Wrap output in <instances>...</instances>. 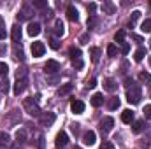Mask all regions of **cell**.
<instances>
[{
  "label": "cell",
  "mask_w": 151,
  "mask_h": 149,
  "mask_svg": "<svg viewBox=\"0 0 151 149\" xmlns=\"http://www.w3.org/2000/svg\"><path fill=\"white\" fill-rule=\"evenodd\" d=\"M23 109L28 112L32 117H40V114H42V112H40V107L37 105V102L34 100V97L23 100Z\"/></svg>",
  "instance_id": "cell-1"
},
{
  "label": "cell",
  "mask_w": 151,
  "mask_h": 149,
  "mask_svg": "<svg viewBox=\"0 0 151 149\" xmlns=\"http://www.w3.org/2000/svg\"><path fill=\"white\" fill-rule=\"evenodd\" d=\"M127 102H128V104H132V105H135V104H139V102H141V86L134 84L132 88H128V90H127Z\"/></svg>",
  "instance_id": "cell-2"
},
{
  "label": "cell",
  "mask_w": 151,
  "mask_h": 149,
  "mask_svg": "<svg viewBox=\"0 0 151 149\" xmlns=\"http://www.w3.org/2000/svg\"><path fill=\"white\" fill-rule=\"evenodd\" d=\"M32 14H34V5H30V4H23V7H21V11L18 12L16 18H18L19 21H25V19H30Z\"/></svg>",
  "instance_id": "cell-3"
},
{
  "label": "cell",
  "mask_w": 151,
  "mask_h": 149,
  "mask_svg": "<svg viewBox=\"0 0 151 149\" xmlns=\"http://www.w3.org/2000/svg\"><path fill=\"white\" fill-rule=\"evenodd\" d=\"M19 121H21V112L18 111V109L11 111L7 114V117H5V125H7V126H14V125H18Z\"/></svg>",
  "instance_id": "cell-4"
},
{
  "label": "cell",
  "mask_w": 151,
  "mask_h": 149,
  "mask_svg": "<svg viewBox=\"0 0 151 149\" xmlns=\"http://www.w3.org/2000/svg\"><path fill=\"white\" fill-rule=\"evenodd\" d=\"M39 121H40L42 126H51L56 121V116H55V112H42L40 117H39Z\"/></svg>",
  "instance_id": "cell-5"
},
{
  "label": "cell",
  "mask_w": 151,
  "mask_h": 149,
  "mask_svg": "<svg viewBox=\"0 0 151 149\" xmlns=\"http://www.w3.org/2000/svg\"><path fill=\"white\" fill-rule=\"evenodd\" d=\"M27 86H28V81H27V79H18V81L14 82V86H12V93H14L16 97H19V95L27 90Z\"/></svg>",
  "instance_id": "cell-6"
},
{
  "label": "cell",
  "mask_w": 151,
  "mask_h": 149,
  "mask_svg": "<svg viewBox=\"0 0 151 149\" xmlns=\"http://www.w3.org/2000/svg\"><path fill=\"white\" fill-rule=\"evenodd\" d=\"M44 51H46V46H44V42H40V40H35L34 44H32V54L39 58V56H42L44 54Z\"/></svg>",
  "instance_id": "cell-7"
},
{
  "label": "cell",
  "mask_w": 151,
  "mask_h": 149,
  "mask_svg": "<svg viewBox=\"0 0 151 149\" xmlns=\"http://www.w3.org/2000/svg\"><path fill=\"white\" fill-rule=\"evenodd\" d=\"M44 70H46V74H56L60 70V63L56 60H47V63L44 65Z\"/></svg>",
  "instance_id": "cell-8"
},
{
  "label": "cell",
  "mask_w": 151,
  "mask_h": 149,
  "mask_svg": "<svg viewBox=\"0 0 151 149\" xmlns=\"http://www.w3.org/2000/svg\"><path fill=\"white\" fill-rule=\"evenodd\" d=\"M113 126H114V119L113 117H104L102 121H100V130L104 132V133H109L111 130H113Z\"/></svg>",
  "instance_id": "cell-9"
},
{
  "label": "cell",
  "mask_w": 151,
  "mask_h": 149,
  "mask_svg": "<svg viewBox=\"0 0 151 149\" xmlns=\"http://www.w3.org/2000/svg\"><path fill=\"white\" fill-rule=\"evenodd\" d=\"M55 144H56V148H65V146L69 144V135H67L65 132H58Z\"/></svg>",
  "instance_id": "cell-10"
},
{
  "label": "cell",
  "mask_w": 151,
  "mask_h": 149,
  "mask_svg": "<svg viewBox=\"0 0 151 149\" xmlns=\"http://www.w3.org/2000/svg\"><path fill=\"white\" fill-rule=\"evenodd\" d=\"M11 39H12L14 44L21 42V27L19 25H12L11 27Z\"/></svg>",
  "instance_id": "cell-11"
},
{
  "label": "cell",
  "mask_w": 151,
  "mask_h": 149,
  "mask_svg": "<svg viewBox=\"0 0 151 149\" xmlns=\"http://www.w3.org/2000/svg\"><path fill=\"white\" fill-rule=\"evenodd\" d=\"M95 142H97V135H95V132L90 130V132H86V133L83 135V144H84V146H93Z\"/></svg>",
  "instance_id": "cell-12"
},
{
  "label": "cell",
  "mask_w": 151,
  "mask_h": 149,
  "mask_svg": "<svg viewBox=\"0 0 151 149\" xmlns=\"http://www.w3.org/2000/svg\"><path fill=\"white\" fill-rule=\"evenodd\" d=\"M40 30H42V27H40L39 23H30L28 28H27V32H28L30 37H37L39 34H40Z\"/></svg>",
  "instance_id": "cell-13"
},
{
  "label": "cell",
  "mask_w": 151,
  "mask_h": 149,
  "mask_svg": "<svg viewBox=\"0 0 151 149\" xmlns=\"http://www.w3.org/2000/svg\"><path fill=\"white\" fill-rule=\"evenodd\" d=\"M104 90L109 91V93H114V91L118 90V82H116L114 79H111V77L106 79V81H104Z\"/></svg>",
  "instance_id": "cell-14"
},
{
  "label": "cell",
  "mask_w": 151,
  "mask_h": 149,
  "mask_svg": "<svg viewBox=\"0 0 151 149\" xmlns=\"http://www.w3.org/2000/svg\"><path fill=\"white\" fill-rule=\"evenodd\" d=\"M11 148V137L5 132H0V149H9Z\"/></svg>",
  "instance_id": "cell-15"
},
{
  "label": "cell",
  "mask_w": 151,
  "mask_h": 149,
  "mask_svg": "<svg viewBox=\"0 0 151 149\" xmlns=\"http://www.w3.org/2000/svg\"><path fill=\"white\" fill-rule=\"evenodd\" d=\"M12 54H14V60H18V62H23V60H25V53H23V47H21L19 44H14Z\"/></svg>",
  "instance_id": "cell-16"
},
{
  "label": "cell",
  "mask_w": 151,
  "mask_h": 149,
  "mask_svg": "<svg viewBox=\"0 0 151 149\" xmlns=\"http://www.w3.org/2000/svg\"><path fill=\"white\" fill-rule=\"evenodd\" d=\"M70 109H72L74 114H83V112H84V104H83L81 100H72Z\"/></svg>",
  "instance_id": "cell-17"
},
{
  "label": "cell",
  "mask_w": 151,
  "mask_h": 149,
  "mask_svg": "<svg viewBox=\"0 0 151 149\" xmlns=\"http://www.w3.org/2000/svg\"><path fill=\"white\" fill-rule=\"evenodd\" d=\"M63 34H65V25H63L62 19H56L55 21V35L56 37H62Z\"/></svg>",
  "instance_id": "cell-18"
},
{
  "label": "cell",
  "mask_w": 151,
  "mask_h": 149,
  "mask_svg": "<svg viewBox=\"0 0 151 149\" xmlns=\"http://www.w3.org/2000/svg\"><path fill=\"white\" fill-rule=\"evenodd\" d=\"M67 18L70 21H77L79 19V12H77V9H76L74 5H69L67 7Z\"/></svg>",
  "instance_id": "cell-19"
},
{
  "label": "cell",
  "mask_w": 151,
  "mask_h": 149,
  "mask_svg": "<svg viewBox=\"0 0 151 149\" xmlns=\"http://www.w3.org/2000/svg\"><path fill=\"white\" fill-rule=\"evenodd\" d=\"M121 121L127 123V125H130L134 121V112L130 111V109H125V111L121 112Z\"/></svg>",
  "instance_id": "cell-20"
},
{
  "label": "cell",
  "mask_w": 151,
  "mask_h": 149,
  "mask_svg": "<svg viewBox=\"0 0 151 149\" xmlns=\"http://www.w3.org/2000/svg\"><path fill=\"white\" fill-rule=\"evenodd\" d=\"M104 104V97H102V93H95L93 97H91V105L93 107H100Z\"/></svg>",
  "instance_id": "cell-21"
},
{
  "label": "cell",
  "mask_w": 151,
  "mask_h": 149,
  "mask_svg": "<svg viewBox=\"0 0 151 149\" xmlns=\"http://www.w3.org/2000/svg\"><path fill=\"white\" fill-rule=\"evenodd\" d=\"M142 130H144V121L139 119V121H134V123H132V132H134V133H141Z\"/></svg>",
  "instance_id": "cell-22"
},
{
  "label": "cell",
  "mask_w": 151,
  "mask_h": 149,
  "mask_svg": "<svg viewBox=\"0 0 151 149\" xmlns=\"http://www.w3.org/2000/svg\"><path fill=\"white\" fill-rule=\"evenodd\" d=\"M102 11H104V14H114L116 7H114V4H111V2H104L102 4Z\"/></svg>",
  "instance_id": "cell-23"
},
{
  "label": "cell",
  "mask_w": 151,
  "mask_h": 149,
  "mask_svg": "<svg viewBox=\"0 0 151 149\" xmlns=\"http://www.w3.org/2000/svg\"><path fill=\"white\" fill-rule=\"evenodd\" d=\"M144 56H146V49H144V47H139V49L134 53V60H135V62H142Z\"/></svg>",
  "instance_id": "cell-24"
},
{
  "label": "cell",
  "mask_w": 151,
  "mask_h": 149,
  "mask_svg": "<svg viewBox=\"0 0 151 149\" xmlns=\"http://www.w3.org/2000/svg\"><path fill=\"white\" fill-rule=\"evenodd\" d=\"M72 88H74V86H72L70 82H67V84H63V86L58 90V95H60V97H63V95H69V93L72 91Z\"/></svg>",
  "instance_id": "cell-25"
},
{
  "label": "cell",
  "mask_w": 151,
  "mask_h": 149,
  "mask_svg": "<svg viewBox=\"0 0 151 149\" xmlns=\"http://www.w3.org/2000/svg\"><path fill=\"white\" fill-rule=\"evenodd\" d=\"M25 140H27V130L21 128V130L16 132V142H18V144H23Z\"/></svg>",
  "instance_id": "cell-26"
},
{
  "label": "cell",
  "mask_w": 151,
  "mask_h": 149,
  "mask_svg": "<svg viewBox=\"0 0 151 149\" xmlns=\"http://www.w3.org/2000/svg\"><path fill=\"white\" fill-rule=\"evenodd\" d=\"M69 54H70L72 62H76V60H81V49H79V47H70V49H69Z\"/></svg>",
  "instance_id": "cell-27"
},
{
  "label": "cell",
  "mask_w": 151,
  "mask_h": 149,
  "mask_svg": "<svg viewBox=\"0 0 151 149\" xmlns=\"http://www.w3.org/2000/svg\"><path fill=\"white\" fill-rule=\"evenodd\" d=\"M107 107H109L111 111H116V109L119 107V98H118V97H113V98H109V104H107Z\"/></svg>",
  "instance_id": "cell-28"
},
{
  "label": "cell",
  "mask_w": 151,
  "mask_h": 149,
  "mask_svg": "<svg viewBox=\"0 0 151 149\" xmlns=\"http://www.w3.org/2000/svg\"><path fill=\"white\" fill-rule=\"evenodd\" d=\"M139 18H141V11H134V12H132V18H130V23H128V27L132 28V27L135 25V21H137Z\"/></svg>",
  "instance_id": "cell-29"
},
{
  "label": "cell",
  "mask_w": 151,
  "mask_h": 149,
  "mask_svg": "<svg viewBox=\"0 0 151 149\" xmlns=\"http://www.w3.org/2000/svg\"><path fill=\"white\" fill-rule=\"evenodd\" d=\"M99 58H100V49H99V47H91V62L97 63Z\"/></svg>",
  "instance_id": "cell-30"
},
{
  "label": "cell",
  "mask_w": 151,
  "mask_h": 149,
  "mask_svg": "<svg viewBox=\"0 0 151 149\" xmlns=\"http://www.w3.org/2000/svg\"><path fill=\"white\" fill-rule=\"evenodd\" d=\"M141 30H142L144 34H150V32H151V19L142 21V25H141Z\"/></svg>",
  "instance_id": "cell-31"
},
{
  "label": "cell",
  "mask_w": 151,
  "mask_h": 149,
  "mask_svg": "<svg viewBox=\"0 0 151 149\" xmlns=\"http://www.w3.org/2000/svg\"><path fill=\"white\" fill-rule=\"evenodd\" d=\"M139 81L141 82H151V74L150 72H141L139 74Z\"/></svg>",
  "instance_id": "cell-32"
},
{
  "label": "cell",
  "mask_w": 151,
  "mask_h": 149,
  "mask_svg": "<svg viewBox=\"0 0 151 149\" xmlns=\"http://www.w3.org/2000/svg\"><path fill=\"white\" fill-rule=\"evenodd\" d=\"M114 40H116L118 44H123V42H125V32H123V30L116 32V35H114Z\"/></svg>",
  "instance_id": "cell-33"
},
{
  "label": "cell",
  "mask_w": 151,
  "mask_h": 149,
  "mask_svg": "<svg viewBox=\"0 0 151 149\" xmlns=\"http://www.w3.org/2000/svg\"><path fill=\"white\" fill-rule=\"evenodd\" d=\"M107 54H109L111 58H114V56L118 54V47H116L114 44H109V46H107Z\"/></svg>",
  "instance_id": "cell-34"
},
{
  "label": "cell",
  "mask_w": 151,
  "mask_h": 149,
  "mask_svg": "<svg viewBox=\"0 0 151 149\" xmlns=\"http://www.w3.org/2000/svg\"><path fill=\"white\" fill-rule=\"evenodd\" d=\"M7 91H9V82H7V77H5V81L0 82V93H7Z\"/></svg>",
  "instance_id": "cell-35"
},
{
  "label": "cell",
  "mask_w": 151,
  "mask_h": 149,
  "mask_svg": "<svg viewBox=\"0 0 151 149\" xmlns=\"http://www.w3.org/2000/svg\"><path fill=\"white\" fill-rule=\"evenodd\" d=\"M49 47L51 49H60V42H58V39H49Z\"/></svg>",
  "instance_id": "cell-36"
},
{
  "label": "cell",
  "mask_w": 151,
  "mask_h": 149,
  "mask_svg": "<svg viewBox=\"0 0 151 149\" xmlns=\"http://www.w3.org/2000/svg\"><path fill=\"white\" fill-rule=\"evenodd\" d=\"M7 72H9V67H7V63L0 62V74L4 75V77H7Z\"/></svg>",
  "instance_id": "cell-37"
},
{
  "label": "cell",
  "mask_w": 151,
  "mask_h": 149,
  "mask_svg": "<svg viewBox=\"0 0 151 149\" xmlns=\"http://www.w3.org/2000/svg\"><path fill=\"white\" fill-rule=\"evenodd\" d=\"M25 75H27V69H25V67H21V69L16 70V77H18V79H25Z\"/></svg>",
  "instance_id": "cell-38"
},
{
  "label": "cell",
  "mask_w": 151,
  "mask_h": 149,
  "mask_svg": "<svg viewBox=\"0 0 151 149\" xmlns=\"http://www.w3.org/2000/svg\"><path fill=\"white\" fill-rule=\"evenodd\" d=\"M128 51H130V44L128 42H123L121 44V54H128Z\"/></svg>",
  "instance_id": "cell-39"
},
{
  "label": "cell",
  "mask_w": 151,
  "mask_h": 149,
  "mask_svg": "<svg viewBox=\"0 0 151 149\" xmlns=\"http://www.w3.org/2000/svg\"><path fill=\"white\" fill-rule=\"evenodd\" d=\"M34 5L39 7V9H44V7L47 5V2H44V0H34Z\"/></svg>",
  "instance_id": "cell-40"
},
{
  "label": "cell",
  "mask_w": 151,
  "mask_h": 149,
  "mask_svg": "<svg viewBox=\"0 0 151 149\" xmlns=\"http://www.w3.org/2000/svg\"><path fill=\"white\" fill-rule=\"evenodd\" d=\"M95 86H97V79L95 77H91V79L86 81V88H95Z\"/></svg>",
  "instance_id": "cell-41"
},
{
  "label": "cell",
  "mask_w": 151,
  "mask_h": 149,
  "mask_svg": "<svg viewBox=\"0 0 151 149\" xmlns=\"http://www.w3.org/2000/svg\"><path fill=\"white\" fill-rule=\"evenodd\" d=\"M100 149H114V146H113V142H107V140H106V142L100 146Z\"/></svg>",
  "instance_id": "cell-42"
},
{
  "label": "cell",
  "mask_w": 151,
  "mask_h": 149,
  "mask_svg": "<svg viewBox=\"0 0 151 149\" xmlns=\"http://www.w3.org/2000/svg\"><path fill=\"white\" fill-rule=\"evenodd\" d=\"M88 39H90V35H88V34H83L79 40H81V44H88Z\"/></svg>",
  "instance_id": "cell-43"
},
{
  "label": "cell",
  "mask_w": 151,
  "mask_h": 149,
  "mask_svg": "<svg viewBox=\"0 0 151 149\" xmlns=\"http://www.w3.org/2000/svg\"><path fill=\"white\" fill-rule=\"evenodd\" d=\"M144 116L146 117H151V105H146L144 107Z\"/></svg>",
  "instance_id": "cell-44"
},
{
  "label": "cell",
  "mask_w": 151,
  "mask_h": 149,
  "mask_svg": "<svg viewBox=\"0 0 151 149\" xmlns=\"http://www.w3.org/2000/svg\"><path fill=\"white\" fill-rule=\"evenodd\" d=\"M95 9H97V4H93V2L88 4V11H90V12H95Z\"/></svg>",
  "instance_id": "cell-45"
},
{
  "label": "cell",
  "mask_w": 151,
  "mask_h": 149,
  "mask_svg": "<svg viewBox=\"0 0 151 149\" xmlns=\"http://www.w3.org/2000/svg\"><path fill=\"white\" fill-rule=\"evenodd\" d=\"M7 53V47H5V44H0V56H4Z\"/></svg>",
  "instance_id": "cell-46"
},
{
  "label": "cell",
  "mask_w": 151,
  "mask_h": 149,
  "mask_svg": "<svg viewBox=\"0 0 151 149\" xmlns=\"http://www.w3.org/2000/svg\"><path fill=\"white\" fill-rule=\"evenodd\" d=\"M74 67H76V69H83V62H81V60H76Z\"/></svg>",
  "instance_id": "cell-47"
},
{
  "label": "cell",
  "mask_w": 151,
  "mask_h": 149,
  "mask_svg": "<svg viewBox=\"0 0 151 149\" xmlns=\"http://www.w3.org/2000/svg\"><path fill=\"white\" fill-rule=\"evenodd\" d=\"M5 37H7V34H5V28H0V40H4Z\"/></svg>",
  "instance_id": "cell-48"
},
{
  "label": "cell",
  "mask_w": 151,
  "mask_h": 149,
  "mask_svg": "<svg viewBox=\"0 0 151 149\" xmlns=\"http://www.w3.org/2000/svg\"><path fill=\"white\" fill-rule=\"evenodd\" d=\"M95 25V18H88V28H91Z\"/></svg>",
  "instance_id": "cell-49"
},
{
  "label": "cell",
  "mask_w": 151,
  "mask_h": 149,
  "mask_svg": "<svg viewBox=\"0 0 151 149\" xmlns=\"http://www.w3.org/2000/svg\"><path fill=\"white\" fill-rule=\"evenodd\" d=\"M132 39H134L135 42H142V37H141V35H135V34H132Z\"/></svg>",
  "instance_id": "cell-50"
},
{
  "label": "cell",
  "mask_w": 151,
  "mask_h": 149,
  "mask_svg": "<svg viewBox=\"0 0 151 149\" xmlns=\"http://www.w3.org/2000/svg\"><path fill=\"white\" fill-rule=\"evenodd\" d=\"M72 132H74V133H77V132H79V125H77V123H74V125H72Z\"/></svg>",
  "instance_id": "cell-51"
},
{
  "label": "cell",
  "mask_w": 151,
  "mask_h": 149,
  "mask_svg": "<svg viewBox=\"0 0 151 149\" xmlns=\"http://www.w3.org/2000/svg\"><path fill=\"white\" fill-rule=\"evenodd\" d=\"M0 28H4V19L0 18Z\"/></svg>",
  "instance_id": "cell-52"
},
{
  "label": "cell",
  "mask_w": 151,
  "mask_h": 149,
  "mask_svg": "<svg viewBox=\"0 0 151 149\" xmlns=\"http://www.w3.org/2000/svg\"><path fill=\"white\" fill-rule=\"evenodd\" d=\"M74 149H81V148H74Z\"/></svg>",
  "instance_id": "cell-53"
},
{
  "label": "cell",
  "mask_w": 151,
  "mask_h": 149,
  "mask_svg": "<svg viewBox=\"0 0 151 149\" xmlns=\"http://www.w3.org/2000/svg\"><path fill=\"white\" fill-rule=\"evenodd\" d=\"M150 65H151V60H150Z\"/></svg>",
  "instance_id": "cell-54"
},
{
  "label": "cell",
  "mask_w": 151,
  "mask_h": 149,
  "mask_svg": "<svg viewBox=\"0 0 151 149\" xmlns=\"http://www.w3.org/2000/svg\"><path fill=\"white\" fill-rule=\"evenodd\" d=\"M150 5H151V2H150Z\"/></svg>",
  "instance_id": "cell-55"
}]
</instances>
